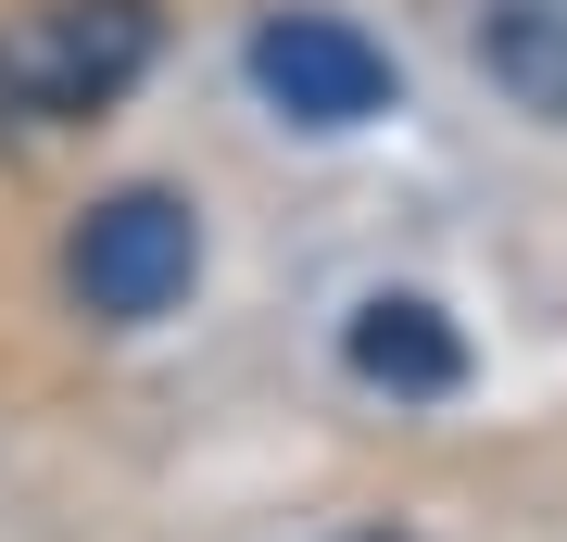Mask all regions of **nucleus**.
<instances>
[{"instance_id": "nucleus-1", "label": "nucleus", "mask_w": 567, "mask_h": 542, "mask_svg": "<svg viewBox=\"0 0 567 542\" xmlns=\"http://www.w3.org/2000/svg\"><path fill=\"white\" fill-rule=\"evenodd\" d=\"M164 39L152 0H51V13L0 25V126H76L114 114L140 89V63Z\"/></svg>"}, {"instance_id": "nucleus-2", "label": "nucleus", "mask_w": 567, "mask_h": 542, "mask_svg": "<svg viewBox=\"0 0 567 542\" xmlns=\"http://www.w3.org/2000/svg\"><path fill=\"white\" fill-rule=\"evenodd\" d=\"M189 278H203V215H189L177 190H114V202H89L76 241H63V290H76L102 328L177 316Z\"/></svg>"}, {"instance_id": "nucleus-3", "label": "nucleus", "mask_w": 567, "mask_h": 542, "mask_svg": "<svg viewBox=\"0 0 567 542\" xmlns=\"http://www.w3.org/2000/svg\"><path fill=\"white\" fill-rule=\"evenodd\" d=\"M252 89L278 101L290 126L341 140V126H379L391 114V51L365 39L353 13H265L252 25Z\"/></svg>"}, {"instance_id": "nucleus-4", "label": "nucleus", "mask_w": 567, "mask_h": 542, "mask_svg": "<svg viewBox=\"0 0 567 542\" xmlns=\"http://www.w3.org/2000/svg\"><path fill=\"white\" fill-rule=\"evenodd\" d=\"M341 354H353V379L391 391V403H442V391H466V328H454L429 290H365L353 328H341Z\"/></svg>"}, {"instance_id": "nucleus-5", "label": "nucleus", "mask_w": 567, "mask_h": 542, "mask_svg": "<svg viewBox=\"0 0 567 542\" xmlns=\"http://www.w3.org/2000/svg\"><path fill=\"white\" fill-rule=\"evenodd\" d=\"M480 76L517 114L567 126V0H480Z\"/></svg>"}, {"instance_id": "nucleus-6", "label": "nucleus", "mask_w": 567, "mask_h": 542, "mask_svg": "<svg viewBox=\"0 0 567 542\" xmlns=\"http://www.w3.org/2000/svg\"><path fill=\"white\" fill-rule=\"evenodd\" d=\"M341 542H404V530H341Z\"/></svg>"}]
</instances>
